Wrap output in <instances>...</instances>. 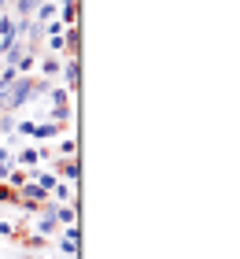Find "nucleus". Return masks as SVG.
<instances>
[{"label": "nucleus", "instance_id": "b1692460", "mask_svg": "<svg viewBox=\"0 0 240 259\" xmlns=\"http://www.w3.org/2000/svg\"><path fill=\"white\" fill-rule=\"evenodd\" d=\"M8 174H11V167H8V163H0V182H4Z\"/></svg>", "mask_w": 240, "mask_h": 259}, {"label": "nucleus", "instance_id": "1a4fd4ad", "mask_svg": "<svg viewBox=\"0 0 240 259\" xmlns=\"http://www.w3.org/2000/svg\"><path fill=\"white\" fill-rule=\"evenodd\" d=\"M52 122H59V126L70 122V104H52Z\"/></svg>", "mask_w": 240, "mask_h": 259}, {"label": "nucleus", "instance_id": "f8f14e48", "mask_svg": "<svg viewBox=\"0 0 240 259\" xmlns=\"http://www.w3.org/2000/svg\"><path fill=\"white\" fill-rule=\"evenodd\" d=\"M52 211H56V207H52ZM52 211H44V215H41V237H44V233H56V230H59V222H56Z\"/></svg>", "mask_w": 240, "mask_h": 259}, {"label": "nucleus", "instance_id": "4468645a", "mask_svg": "<svg viewBox=\"0 0 240 259\" xmlns=\"http://www.w3.org/2000/svg\"><path fill=\"white\" fill-rule=\"evenodd\" d=\"M56 15H59L56 4H41V8H37V22H52Z\"/></svg>", "mask_w": 240, "mask_h": 259}, {"label": "nucleus", "instance_id": "ddd939ff", "mask_svg": "<svg viewBox=\"0 0 240 259\" xmlns=\"http://www.w3.org/2000/svg\"><path fill=\"white\" fill-rule=\"evenodd\" d=\"M37 159H41V152H37V148H22V152H19V167H33Z\"/></svg>", "mask_w": 240, "mask_h": 259}, {"label": "nucleus", "instance_id": "aec40b11", "mask_svg": "<svg viewBox=\"0 0 240 259\" xmlns=\"http://www.w3.org/2000/svg\"><path fill=\"white\" fill-rule=\"evenodd\" d=\"M48 97H52V104H67V89H52Z\"/></svg>", "mask_w": 240, "mask_h": 259}, {"label": "nucleus", "instance_id": "4be33fe9", "mask_svg": "<svg viewBox=\"0 0 240 259\" xmlns=\"http://www.w3.org/2000/svg\"><path fill=\"white\" fill-rule=\"evenodd\" d=\"M48 49H52V52H63V33H59V37H48Z\"/></svg>", "mask_w": 240, "mask_h": 259}, {"label": "nucleus", "instance_id": "f257e3e1", "mask_svg": "<svg viewBox=\"0 0 240 259\" xmlns=\"http://www.w3.org/2000/svg\"><path fill=\"white\" fill-rule=\"evenodd\" d=\"M44 89H48L44 81L30 78V74H19V78L8 85V104H4V108H8V111H15V108H26V104H30V100H37Z\"/></svg>", "mask_w": 240, "mask_h": 259}, {"label": "nucleus", "instance_id": "5701e85b", "mask_svg": "<svg viewBox=\"0 0 240 259\" xmlns=\"http://www.w3.org/2000/svg\"><path fill=\"white\" fill-rule=\"evenodd\" d=\"M59 248H63L67 255H74V252H78V241H63V244H59Z\"/></svg>", "mask_w": 240, "mask_h": 259}, {"label": "nucleus", "instance_id": "7ed1b4c3", "mask_svg": "<svg viewBox=\"0 0 240 259\" xmlns=\"http://www.w3.org/2000/svg\"><path fill=\"white\" fill-rule=\"evenodd\" d=\"M63 78H67V93H74L81 89V60H63Z\"/></svg>", "mask_w": 240, "mask_h": 259}, {"label": "nucleus", "instance_id": "6ab92c4d", "mask_svg": "<svg viewBox=\"0 0 240 259\" xmlns=\"http://www.w3.org/2000/svg\"><path fill=\"white\" fill-rule=\"evenodd\" d=\"M15 196H19V193L11 189V185H0V200H8V204H15Z\"/></svg>", "mask_w": 240, "mask_h": 259}, {"label": "nucleus", "instance_id": "0eeeda50", "mask_svg": "<svg viewBox=\"0 0 240 259\" xmlns=\"http://www.w3.org/2000/svg\"><path fill=\"white\" fill-rule=\"evenodd\" d=\"M11 4H15V8H19V19H30V15H33V11H37V8L44 4V0H11Z\"/></svg>", "mask_w": 240, "mask_h": 259}, {"label": "nucleus", "instance_id": "a878e982", "mask_svg": "<svg viewBox=\"0 0 240 259\" xmlns=\"http://www.w3.org/2000/svg\"><path fill=\"white\" fill-rule=\"evenodd\" d=\"M0 15H4V11H0Z\"/></svg>", "mask_w": 240, "mask_h": 259}, {"label": "nucleus", "instance_id": "393cba45", "mask_svg": "<svg viewBox=\"0 0 240 259\" xmlns=\"http://www.w3.org/2000/svg\"><path fill=\"white\" fill-rule=\"evenodd\" d=\"M4 8H8V0H0V11H4Z\"/></svg>", "mask_w": 240, "mask_h": 259}, {"label": "nucleus", "instance_id": "bb28decb", "mask_svg": "<svg viewBox=\"0 0 240 259\" xmlns=\"http://www.w3.org/2000/svg\"><path fill=\"white\" fill-rule=\"evenodd\" d=\"M0 67H4V63H0Z\"/></svg>", "mask_w": 240, "mask_h": 259}, {"label": "nucleus", "instance_id": "2eb2a0df", "mask_svg": "<svg viewBox=\"0 0 240 259\" xmlns=\"http://www.w3.org/2000/svg\"><path fill=\"white\" fill-rule=\"evenodd\" d=\"M59 156H63V159H78V141H63V145H59Z\"/></svg>", "mask_w": 240, "mask_h": 259}, {"label": "nucleus", "instance_id": "412c9836", "mask_svg": "<svg viewBox=\"0 0 240 259\" xmlns=\"http://www.w3.org/2000/svg\"><path fill=\"white\" fill-rule=\"evenodd\" d=\"M59 33H63V22L52 19V22H48V37H59Z\"/></svg>", "mask_w": 240, "mask_h": 259}, {"label": "nucleus", "instance_id": "f3484780", "mask_svg": "<svg viewBox=\"0 0 240 259\" xmlns=\"http://www.w3.org/2000/svg\"><path fill=\"white\" fill-rule=\"evenodd\" d=\"M19 244H26V248H44V237H41V233H37V237H19Z\"/></svg>", "mask_w": 240, "mask_h": 259}, {"label": "nucleus", "instance_id": "9d476101", "mask_svg": "<svg viewBox=\"0 0 240 259\" xmlns=\"http://www.w3.org/2000/svg\"><path fill=\"white\" fill-rule=\"evenodd\" d=\"M26 182H30V174H26V170H22V167L8 174V185H11V189H15V193H19V189H22V185H26Z\"/></svg>", "mask_w": 240, "mask_h": 259}, {"label": "nucleus", "instance_id": "9b49d317", "mask_svg": "<svg viewBox=\"0 0 240 259\" xmlns=\"http://www.w3.org/2000/svg\"><path fill=\"white\" fill-rule=\"evenodd\" d=\"M33 67H37V56H33V52H26V56H22V60L15 63V74H30Z\"/></svg>", "mask_w": 240, "mask_h": 259}, {"label": "nucleus", "instance_id": "39448f33", "mask_svg": "<svg viewBox=\"0 0 240 259\" xmlns=\"http://www.w3.org/2000/svg\"><path fill=\"white\" fill-rule=\"evenodd\" d=\"M56 170L63 174V178H81V159H63Z\"/></svg>", "mask_w": 240, "mask_h": 259}, {"label": "nucleus", "instance_id": "423d86ee", "mask_svg": "<svg viewBox=\"0 0 240 259\" xmlns=\"http://www.w3.org/2000/svg\"><path fill=\"white\" fill-rule=\"evenodd\" d=\"M67 126H59V122H44V126H33V137H41V141H48V137H56V134H63Z\"/></svg>", "mask_w": 240, "mask_h": 259}, {"label": "nucleus", "instance_id": "f03ea898", "mask_svg": "<svg viewBox=\"0 0 240 259\" xmlns=\"http://www.w3.org/2000/svg\"><path fill=\"white\" fill-rule=\"evenodd\" d=\"M63 60H81V26H63Z\"/></svg>", "mask_w": 240, "mask_h": 259}, {"label": "nucleus", "instance_id": "a211bd4d", "mask_svg": "<svg viewBox=\"0 0 240 259\" xmlns=\"http://www.w3.org/2000/svg\"><path fill=\"white\" fill-rule=\"evenodd\" d=\"M15 130V122H11V115L8 111H0V134H11Z\"/></svg>", "mask_w": 240, "mask_h": 259}, {"label": "nucleus", "instance_id": "6e6552de", "mask_svg": "<svg viewBox=\"0 0 240 259\" xmlns=\"http://www.w3.org/2000/svg\"><path fill=\"white\" fill-rule=\"evenodd\" d=\"M59 67H63V60H56V56H44V60H41V74L52 78V74H59Z\"/></svg>", "mask_w": 240, "mask_h": 259}, {"label": "nucleus", "instance_id": "dca6fc26", "mask_svg": "<svg viewBox=\"0 0 240 259\" xmlns=\"http://www.w3.org/2000/svg\"><path fill=\"white\" fill-rule=\"evenodd\" d=\"M52 215H56V222H63V226H70V222H74V207H56Z\"/></svg>", "mask_w": 240, "mask_h": 259}, {"label": "nucleus", "instance_id": "20e7f679", "mask_svg": "<svg viewBox=\"0 0 240 259\" xmlns=\"http://www.w3.org/2000/svg\"><path fill=\"white\" fill-rule=\"evenodd\" d=\"M59 19H63V26H78L81 4H78V0H63V8H59Z\"/></svg>", "mask_w": 240, "mask_h": 259}]
</instances>
